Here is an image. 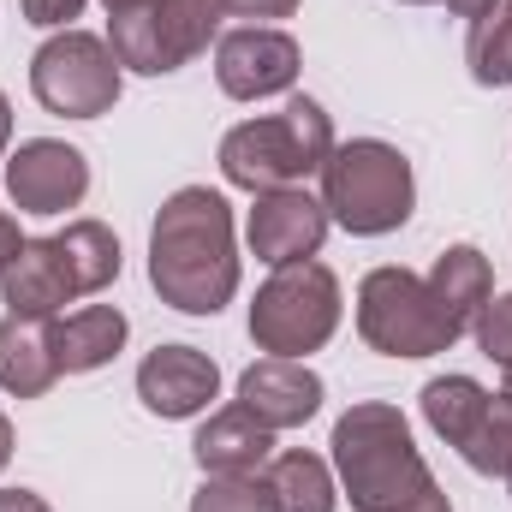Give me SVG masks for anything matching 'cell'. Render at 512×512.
I'll return each instance as SVG.
<instances>
[{
	"instance_id": "6da1fadb",
	"label": "cell",
	"mask_w": 512,
	"mask_h": 512,
	"mask_svg": "<svg viewBox=\"0 0 512 512\" xmlns=\"http://www.w3.org/2000/svg\"><path fill=\"white\" fill-rule=\"evenodd\" d=\"M149 286L179 316H221L239 292L233 209L209 185H179L149 227Z\"/></svg>"
},
{
	"instance_id": "7a4b0ae2",
	"label": "cell",
	"mask_w": 512,
	"mask_h": 512,
	"mask_svg": "<svg viewBox=\"0 0 512 512\" xmlns=\"http://www.w3.org/2000/svg\"><path fill=\"white\" fill-rule=\"evenodd\" d=\"M334 471L352 512H417L441 495L411 441L405 411L387 399H358L334 423Z\"/></svg>"
},
{
	"instance_id": "3957f363",
	"label": "cell",
	"mask_w": 512,
	"mask_h": 512,
	"mask_svg": "<svg viewBox=\"0 0 512 512\" xmlns=\"http://www.w3.org/2000/svg\"><path fill=\"white\" fill-rule=\"evenodd\" d=\"M334 155V120L322 102L292 96L280 114L245 120L221 137V179L239 191H286L304 185L310 173H322V161Z\"/></svg>"
},
{
	"instance_id": "277c9868",
	"label": "cell",
	"mask_w": 512,
	"mask_h": 512,
	"mask_svg": "<svg viewBox=\"0 0 512 512\" xmlns=\"http://www.w3.org/2000/svg\"><path fill=\"white\" fill-rule=\"evenodd\" d=\"M322 209L328 221H340L352 239H382L399 233L417 209V179L411 161L382 143V137H352L334 143V155L322 161Z\"/></svg>"
},
{
	"instance_id": "5b68a950",
	"label": "cell",
	"mask_w": 512,
	"mask_h": 512,
	"mask_svg": "<svg viewBox=\"0 0 512 512\" xmlns=\"http://www.w3.org/2000/svg\"><path fill=\"white\" fill-rule=\"evenodd\" d=\"M358 334L382 358H435L465 340L453 316L441 310V298L429 292V280L393 262L358 280Z\"/></svg>"
},
{
	"instance_id": "8992f818",
	"label": "cell",
	"mask_w": 512,
	"mask_h": 512,
	"mask_svg": "<svg viewBox=\"0 0 512 512\" xmlns=\"http://www.w3.org/2000/svg\"><path fill=\"white\" fill-rule=\"evenodd\" d=\"M340 328V280L322 262H286L256 286L251 340L268 358H310Z\"/></svg>"
},
{
	"instance_id": "52a82bcc",
	"label": "cell",
	"mask_w": 512,
	"mask_h": 512,
	"mask_svg": "<svg viewBox=\"0 0 512 512\" xmlns=\"http://www.w3.org/2000/svg\"><path fill=\"white\" fill-rule=\"evenodd\" d=\"M221 30V0H143L120 18H108V48L126 72L167 78L191 66Z\"/></svg>"
},
{
	"instance_id": "ba28073f",
	"label": "cell",
	"mask_w": 512,
	"mask_h": 512,
	"mask_svg": "<svg viewBox=\"0 0 512 512\" xmlns=\"http://www.w3.org/2000/svg\"><path fill=\"white\" fill-rule=\"evenodd\" d=\"M30 96L60 120H102L120 102V60L108 36L90 30H54L30 54Z\"/></svg>"
},
{
	"instance_id": "9c48e42d",
	"label": "cell",
	"mask_w": 512,
	"mask_h": 512,
	"mask_svg": "<svg viewBox=\"0 0 512 512\" xmlns=\"http://www.w3.org/2000/svg\"><path fill=\"white\" fill-rule=\"evenodd\" d=\"M84 191H90V161L60 137H30L6 161V197L24 215H66L84 203Z\"/></svg>"
},
{
	"instance_id": "30bf717a",
	"label": "cell",
	"mask_w": 512,
	"mask_h": 512,
	"mask_svg": "<svg viewBox=\"0 0 512 512\" xmlns=\"http://www.w3.org/2000/svg\"><path fill=\"white\" fill-rule=\"evenodd\" d=\"M298 42L286 30H268V24H239L215 42V84L233 96V102H262V96H280L298 84Z\"/></svg>"
},
{
	"instance_id": "8fae6325",
	"label": "cell",
	"mask_w": 512,
	"mask_h": 512,
	"mask_svg": "<svg viewBox=\"0 0 512 512\" xmlns=\"http://www.w3.org/2000/svg\"><path fill=\"white\" fill-rule=\"evenodd\" d=\"M245 239L251 256L268 268H286V262H310L328 239V209L322 197H310L304 185H286V191H262L245 221Z\"/></svg>"
},
{
	"instance_id": "7c38bea8",
	"label": "cell",
	"mask_w": 512,
	"mask_h": 512,
	"mask_svg": "<svg viewBox=\"0 0 512 512\" xmlns=\"http://www.w3.org/2000/svg\"><path fill=\"white\" fill-rule=\"evenodd\" d=\"M221 393V370L209 352L197 346H155L143 364H137V399L167 417V423H185L197 411H209V399Z\"/></svg>"
},
{
	"instance_id": "4fadbf2b",
	"label": "cell",
	"mask_w": 512,
	"mask_h": 512,
	"mask_svg": "<svg viewBox=\"0 0 512 512\" xmlns=\"http://www.w3.org/2000/svg\"><path fill=\"white\" fill-rule=\"evenodd\" d=\"M239 405L262 429H304L322 411V376L304 358H262L239 376Z\"/></svg>"
},
{
	"instance_id": "5bb4252c",
	"label": "cell",
	"mask_w": 512,
	"mask_h": 512,
	"mask_svg": "<svg viewBox=\"0 0 512 512\" xmlns=\"http://www.w3.org/2000/svg\"><path fill=\"white\" fill-rule=\"evenodd\" d=\"M60 346H54V316H0V387L12 399H42L60 382Z\"/></svg>"
},
{
	"instance_id": "9a60e30c",
	"label": "cell",
	"mask_w": 512,
	"mask_h": 512,
	"mask_svg": "<svg viewBox=\"0 0 512 512\" xmlns=\"http://www.w3.org/2000/svg\"><path fill=\"white\" fill-rule=\"evenodd\" d=\"M191 453H197L203 477H256L274 459V429H262L245 405H227L197 429Z\"/></svg>"
},
{
	"instance_id": "2e32d148",
	"label": "cell",
	"mask_w": 512,
	"mask_h": 512,
	"mask_svg": "<svg viewBox=\"0 0 512 512\" xmlns=\"http://www.w3.org/2000/svg\"><path fill=\"white\" fill-rule=\"evenodd\" d=\"M0 292H6V310L12 316H54L66 298H78L72 268H66V256H60L54 239H24L18 262L0 280Z\"/></svg>"
},
{
	"instance_id": "e0dca14e",
	"label": "cell",
	"mask_w": 512,
	"mask_h": 512,
	"mask_svg": "<svg viewBox=\"0 0 512 512\" xmlns=\"http://www.w3.org/2000/svg\"><path fill=\"white\" fill-rule=\"evenodd\" d=\"M126 334H131V322H126L120 304H84V310H72L66 322H54L60 370L66 376H90V370L114 364L120 346H126Z\"/></svg>"
},
{
	"instance_id": "ac0fdd59",
	"label": "cell",
	"mask_w": 512,
	"mask_h": 512,
	"mask_svg": "<svg viewBox=\"0 0 512 512\" xmlns=\"http://www.w3.org/2000/svg\"><path fill=\"white\" fill-rule=\"evenodd\" d=\"M429 292L441 298V310L453 316V328L471 334L477 310L495 298V268H489V256L477 251V245H453V251L435 256V268H429Z\"/></svg>"
},
{
	"instance_id": "d6986e66",
	"label": "cell",
	"mask_w": 512,
	"mask_h": 512,
	"mask_svg": "<svg viewBox=\"0 0 512 512\" xmlns=\"http://www.w3.org/2000/svg\"><path fill=\"white\" fill-rule=\"evenodd\" d=\"M262 483H268V495H274V512H334L340 507L334 471H328L316 453H304V447L274 453L268 471H262Z\"/></svg>"
},
{
	"instance_id": "ffe728a7",
	"label": "cell",
	"mask_w": 512,
	"mask_h": 512,
	"mask_svg": "<svg viewBox=\"0 0 512 512\" xmlns=\"http://www.w3.org/2000/svg\"><path fill=\"white\" fill-rule=\"evenodd\" d=\"M54 245L66 256V268H72L78 298H90V292H102V286L120 280V239H114V227H102V221H66V233H54Z\"/></svg>"
},
{
	"instance_id": "44dd1931",
	"label": "cell",
	"mask_w": 512,
	"mask_h": 512,
	"mask_svg": "<svg viewBox=\"0 0 512 512\" xmlns=\"http://www.w3.org/2000/svg\"><path fill=\"white\" fill-rule=\"evenodd\" d=\"M483 405H489V393L471 382V376H435V382L423 387V417H429V429H435L447 447H465V441H471Z\"/></svg>"
},
{
	"instance_id": "7402d4cb",
	"label": "cell",
	"mask_w": 512,
	"mask_h": 512,
	"mask_svg": "<svg viewBox=\"0 0 512 512\" xmlns=\"http://www.w3.org/2000/svg\"><path fill=\"white\" fill-rule=\"evenodd\" d=\"M459 459H465L471 471H483V477H507L512 471V393L507 387L489 393V405H483L471 441L459 447Z\"/></svg>"
},
{
	"instance_id": "603a6c76",
	"label": "cell",
	"mask_w": 512,
	"mask_h": 512,
	"mask_svg": "<svg viewBox=\"0 0 512 512\" xmlns=\"http://www.w3.org/2000/svg\"><path fill=\"white\" fill-rule=\"evenodd\" d=\"M191 512H274V495L256 477H203V489L191 495Z\"/></svg>"
},
{
	"instance_id": "cb8c5ba5",
	"label": "cell",
	"mask_w": 512,
	"mask_h": 512,
	"mask_svg": "<svg viewBox=\"0 0 512 512\" xmlns=\"http://www.w3.org/2000/svg\"><path fill=\"white\" fill-rule=\"evenodd\" d=\"M471 334H477V352H483L489 364H501V370H512V292H501V298H489V304L477 310Z\"/></svg>"
},
{
	"instance_id": "d4e9b609",
	"label": "cell",
	"mask_w": 512,
	"mask_h": 512,
	"mask_svg": "<svg viewBox=\"0 0 512 512\" xmlns=\"http://www.w3.org/2000/svg\"><path fill=\"white\" fill-rule=\"evenodd\" d=\"M24 6V18L36 24V30H72V18L90 6V0H18Z\"/></svg>"
},
{
	"instance_id": "484cf974",
	"label": "cell",
	"mask_w": 512,
	"mask_h": 512,
	"mask_svg": "<svg viewBox=\"0 0 512 512\" xmlns=\"http://www.w3.org/2000/svg\"><path fill=\"white\" fill-rule=\"evenodd\" d=\"M298 0H221V18H292Z\"/></svg>"
},
{
	"instance_id": "4316f807",
	"label": "cell",
	"mask_w": 512,
	"mask_h": 512,
	"mask_svg": "<svg viewBox=\"0 0 512 512\" xmlns=\"http://www.w3.org/2000/svg\"><path fill=\"white\" fill-rule=\"evenodd\" d=\"M18 251H24V233H18L12 215H0V280H6V268L18 262Z\"/></svg>"
},
{
	"instance_id": "83f0119b",
	"label": "cell",
	"mask_w": 512,
	"mask_h": 512,
	"mask_svg": "<svg viewBox=\"0 0 512 512\" xmlns=\"http://www.w3.org/2000/svg\"><path fill=\"white\" fill-rule=\"evenodd\" d=\"M0 512H54L36 489H0Z\"/></svg>"
},
{
	"instance_id": "f1b7e54d",
	"label": "cell",
	"mask_w": 512,
	"mask_h": 512,
	"mask_svg": "<svg viewBox=\"0 0 512 512\" xmlns=\"http://www.w3.org/2000/svg\"><path fill=\"white\" fill-rule=\"evenodd\" d=\"M447 6H453L459 18H471V24H477V18H483V12H495L501 0H447Z\"/></svg>"
},
{
	"instance_id": "f546056e",
	"label": "cell",
	"mask_w": 512,
	"mask_h": 512,
	"mask_svg": "<svg viewBox=\"0 0 512 512\" xmlns=\"http://www.w3.org/2000/svg\"><path fill=\"white\" fill-rule=\"evenodd\" d=\"M6 459H12V417L0 411V471H6Z\"/></svg>"
},
{
	"instance_id": "4dcf8cb0",
	"label": "cell",
	"mask_w": 512,
	"mask_h": 512,
	"mask_svg": "<svg viewBox=\"0 0 512 512\" xmlns=\"http://www.w3.org/2000/svg\"><path fill=\"white\" fill-rule=\"evenodd\" d=\"M6 143H12V102L0 96V149H6Z\"/></svg>"
},
{
	"instance_id": "1f68e13d",
	"label": "cell",
	"mask_w": 512,
	"mask_h": 512,
	"mask_svg": "<svg viewBox=\"0 0 512 512\" xmlns=\"http://www.w3.org/2000/svg\"><path fill=\"white\" fill-rule=\"evenodd\" d=\"M108 6V18H120V12H131V6H143V0H102Z\"/></svg>"
},
{
	"instance_id": "d6a6232c",
	"label": "cell",
	"mask_w": 512,
	"mask_h": 512,
	"mask_svg": "<svg viewBox=\"0 0 512 512\" xmlns=\"http://www.w3.org/2000/svg\"><path fill=\"white\" fill-rule=\"evenodd\" d=\"M399 6H435V0H399Z\"/></svg>"
},
{
	"instance_id": "836d02e7",
	"label": "cell",
	"mask_w": 512,
	"mask_h": 512,
	"mask_svg": "<svg viewBox=\"0 0 512 512\" xmlns=\"http://www.w3.org/2000/svg\"><path fill=\"white\" fill-rule=\"evenodd\" d=\"M507 393H512V370H507Z\"/></svg>"
},
{
	"instance_id": "e575fe53",
	"label": "cell",
	"mask_w": 512,
	"mask_h": 512,
	"mask_svg": "<svg viewBox=\"0 0 512 512\" xmlns=\"http://www.w3.org/2000/svg\"><path fill=\"white\" fill-rule=\"evenodd\" d=\"M507 483H512V471H507Z\"/></svg>"
}]
</instances>
